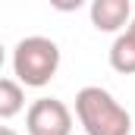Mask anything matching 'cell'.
<instances>
[{"instance_id": "cell-8", "label": "cell", "mask_w": 135, "mask_h": 135, "mask_svg": "<svg viewBox=\"0 0 135 135\" xmlns=\"http://www.w3.org/2000/svg\"><path fill=\"white\" fill-rule=\"evenodd\" d=\"M0 135H16V129L13 126H0Z\"/></svg>"}, {"instance_id": "cell-6", "label": "cell", "mask_w": 135, "mask_h": 135, "mask_svg": "<svg viewBox=\"0 0 135 135\" xmlns=\"http://www.w3.org/2000/svg\"><path fill=\"white\" fill-rule=\"evenodd\" d=\"M110 66L123 75H135V41L123 32L110 47Z\"/></svg>"}, {"instance_id": "cell-2", "label": "cell", "mask_w": 135, "mask_h": 135, "mask_svg": "<svg viewBox=\"0 0 135 135\" xmlns=\"http://www.w3.org/2000/svg\"><path fill=\"white\" fill-rule=\"evenodd\" d=\"M60 69V47L44 35H28L13 50V75L25 88H44Z\"/></svg>"}, {"instance_id": "cell-7", "label": "cell", "mask_w": 135, "mask_h": 135, "mask_svg": "<svg viewBox=\"0 0 135 135\" xmlns=\"http://www.w3.org/2000/svg\"><path fill=\"white\" fill-rule=\"evenodd\" d=\"M88 0H50V6L54 9H60V13H75L79 6H85Z\"/></svg>"}, {"instance_id": "cell-1", "label": "cell", "mask_w": 135, "mask_h": 135, "mask_svg": "<svg viewBox=\"0 0 135 135\" xmlns=\"http://www.w3.org/2000/svg\"><path fill=\"white\" fill-rule=\"evenodd\" d=\"M75 116L82 123L85 135H129L132 116L101 85H85L75 94Z\"/></svg>"}, {"instance_id": "cell-9", "label": "cell", "mask_w": 135, "mask_h": 135, "mask_svg": "<svg viewBox=\"0 0 135 135\" xmlns=\"http://www.w3.org/2000/svg\"><path fill=\"white\" fill-rule=\"evenodd\" d=\"M126 35H129V38H132V41H135V19H132V22H129V28H126Z\"/></svg>"}, {"instance_id": "cell-4", "label": "cell", "mask_w": 135, "mask_h": 135, "mask_svg": "<svg viewBox=\"0 0 135 135\" xmlns=\"http://www.w3.org/2000/svg\"><path fill=\"white\" fill-rule=\"evenodd\" d=\"M88 13L98 32H119L132 22V0H91Z\"/></svg>"}, {"instance_id": "cell-5", "label": "cell", "mask_w": 135, "mask_h": 135, "mask_svg": "<svg viewBox=\"0 0 135 135\" xmlns=\"http://www.w3.org/2000/svg\"><path fill=\"white\" fill-rule=\"evenodd\" d=\"M25 107V88L19 79H3L0 82V119H13Z\"/></svg>"}, {"instance_id": "cell-3", "label": "cell", "mask_w": 135, "mask_h": 135, "mask_svg": "<svg viewBox=\"0 0 135 135\" xmlns=\"http://www.w3.org/2000/svg\"><path fill=\"white\" fill-rule=\"evenodd\" d=\"M28 135H69L72 132V113L57 98H38L25 113Z\"/></svg>"}]
</instances>
